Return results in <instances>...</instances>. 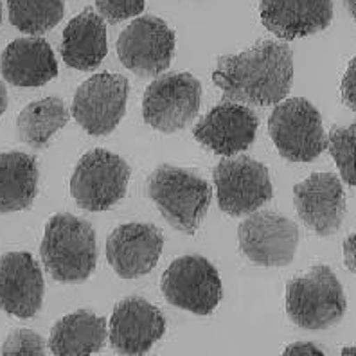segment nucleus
<instances>
[{
    "mask_svg": "<svg viewBox=\"0 0 356 356\" xmlns=\"http://www.w3.org/2000/svg\"><path fill=\"white\" fill-rule=\"evenodd\" d=\"M291 79V49L275 40H263L239 54L222 56L213 72L223 97L247 106L281 103L290 94Z\"/></svg>",
    "mask_w": 356,
    "mask_h": 356,
    "instance_id": "1",
    "label": "nucleus"
},
{
    "mask_svg": "<svg viewBox=\"0 0 356 356\" xmlns=\"http://www.w3.org/2000/svg\"><path fill=\"white\" fill-rule=\"evenodd\" d=\"M40 256L54 281H87L97 265L96 230L87 220L56 214L45 225Z\"/></svg>",
    "mask_w": 356,
    "mask_h": 356,
    "instance_id": "2",
    "label": "nucleus"
},
{
    "mask_svg": "<svg viewBox=\"0 0 356 356\" xmlns=\"http://www.w3.org/2000/svg\"><path fill=\"white\" fill-rule=\"evenodd\" d=\"M146 191L165 222L187 236L200 229L213 198V189L204 178L168 164L159 165L149 175Z\"/></svg>",
    "mask_w": 356,
    "mask_h": 356,
    "instance_id": "3",
    "label": "nucleus"
},
{
    "mask_svg": "<svg viewBox=\"0 0 356 356\" xmlns=\"http://www.w3.org/2000/svg\"><path fill=\"white\" fill-rule=\"evenodd\" d=\"M346 309V293L330 266H313L306 275L288 282L286 313L296 326L327 330L342 321Z\"/></svg>",
    "mask_w": 356,
    "mask_h": 356,
    "instance_id": "4",
    "label": "nucleus"
},
{
    "mask_svg": "<svg viewBox=\"0 0 356 356\" xmlns=\"http://www.w3.org/2000/svg\"><path fill=\"white\" fill-rule=\"evenodd\" d=\"M268 134L282 159L290 162H312L327 149V135L321 112L302 97L277 103L270 113Z\"/></svg>",
    "mask_w": 356,
    "mask_h": 356,
    "instance_id": "5",
    "label": "nucleus"
},
{
    "mask_svg": "<svg viewBox=\"0 0 356 356\" xmlns=\"http://www.w3.org/2000/svg\"><path fill=\"white\" fill-rule=\"evenodd\" d=\"M130 173V165L119 155L103 148L92 149L76 164L70 178V195L85 211H106L124 198Z\"/></svg>",
    "mask_w": 356,
    "mask_h": 356,
    "instance_id": "6",
    "label": "nucleus"
},
{
    "mask_svg": "<svg viewBox=\"0 0 356 356\" xmlns=\"http://www.w3.org/2000/svg\"><path fill=\"white\" fill-rule=\"evenodd\" d=\"M202 83L189 72H170L149 83L143 99L144 122L162 134L187 128L198 115Z\"/></svg>",
    "mask_w": 356,
    "mask_h": 356,
    "instance_id": "7",
    "label": "nucleus"
},
{
    "mask_svg": "<svg viewBox=\"0 0 356 356\" xmlns=\"http://www.w3.org/2000/svg\"><path fill=\"white\" fill-rule=\"evenodd\" d=\"M222 213L232 218L248 216L272 200L274 189L268 168L247 155L227 156L213 170Z\"/></svg>",
    "mask_w": 356,
    "mask_h": 356,
    "instance_id": "8",
    "label": "nucleus"
},
{
    "mask_svg": "<svg viewBox=\"0 0 356 356\" xmlns=\"http://www.w3.org/2000/svg\"><path fill=\"white\" fill-rule=\"evenodd\" d=\"M161 288L170 305L195 315H211L223 296L216 266L202 256L175 259L162 275Z\"/></svg>",
    "mask_w": 356,
    "mask_h": 356,
    "instance_id": "9",
    "label": "nucleus"
},
{
    "mask_svg": "<svg viewBox=\"0 0 356 356\" xmlns=\"http://www.w3.org/2000/svg\"><path fill=\"white\" fill-rule=\"evenodd\" d=\"M130 83L124 76L101 72L81 83L70 113L88 135H110L127 113Z\"/></svg>",
    "mask_w": 356,
    "mask_h": 356,
    "instance_id": "10",
    "label": "nucleus"
},
{
    "mask_svg": "<svg viewBox=\"0 0 356 356\" xmlns=\"http://www.w3.org/2000/svg\"><path fill=\"white\" fill-rule=\"evenodd\" d=\"M239 248L259 266H288L296 259L300 232L296 222L272 211L252 213L238 229Z\"/></svg>",
    "mask_w": 356,
    "mask_h": 356,
    "instance_id": "11",
    "label": "nucleus"
},
{
    "mask_svg": "<svg viewBox=\"0 0 356 356\" xmlns=\"http://www.w3.org/2000/svg\"><path fill=\"white\" fill-rule=\"evenodd\" d=\"M175 42V31L161 18H135L119 36L118 56L134 74L155 78L171 65Z\"/></svg>",
    "mask_w": 356,
    "mask_h": 356,
    "instance_id": "12",
    "label": "nucleus"
},
{
    "mask_svg": "<svg viewBox=\"0 0 356 356\" xmlns=\"http://www.w3.org/2000/svg\"><path fill=\"white\" fill-rule=\"evenodd\" d=\"M257 127V115L247 104L225 99L196 122L193 135L216 155L234 156L252 146Z\"/></svg>",
    "mask_w": 356,
    "mask_h": 356,
    "instance_id": "13",
    "label": "nucleus"
},
{
    "mask_svg": "<svg viewBox=\"0 0 356 356\" xmlns=\"http://www.w3.org/2000/svg\"><path fill=\"white\" fill-rule=\"evenodd\" d=\"M299 218L321 238L337 234L346 218V193L333 173H313L293 187Z\"/></svg>",
    "mask_w": 356,
    "mask_h": 356,
    "instance_id": "14",
    "label": "nucleus"
},
{
    "mask_svg": "<svg viewBox=\"0 0 356 356\" xmlns=\"http://www.w3.org/2000/svg\"><path fill=\"white\" fill-rule=\"evenodd\" d=\"M164 333V315L143 297H127L113 308L108 340L119 355H146Z\"/></svg>",
    "mask_w": 356,
    "mask_h": 356,
    "instance_id": "15",
    "label": "nucleus"
},
{
    "mask_svg": "<svg viewBox=\"0 0 356 356\" xmlns=\"http://www.w3.org/2000/svg\"><path fill=\"white\" fill-rule=\"evenodd\" d=\"M164 236L152 223H124L106 239V261L122 279L149 274L161 259Z\"/></svg>",
    "mask_w": 356,
    "mask_h": 356,
    "instance_id": "16",
    "label": "nucleus"
},
{
    "mask_svg": "<svg viewBox=\"0 0 356 356\" xmlns=\"http://www.w3.org/2000/svg\"><path fill=\"white\" fill-rule=\"evenodd\" d=\"M45 282L42 268L29 252L0 257V309L11 317L31 318L42 308Z\"/></svg>",
    "mask_w": 356,
    "mask_h": 356,
    "instance_id": "17",
    "label": "nucleus"
},
{
    "mask_svg": "<svg viewBox=\"0 0 356 356\" xmlns=\"http://www.w3.org/2000/svg\"><path fill=\"white\" fill-rule=\"evenodd\" d=\"M261 22L281 40H296L326 29L333 0H261Z\"/></svg>",
    "mask_w": 356,
    "mask_h": 356,
    "instance_id": "18",
    "label": "nucleus"
},
{
    "mask_svg": "<svg viewBox=\"0 0 356 356\" xmlns=\"http://www.w3.org/2000/svg\"><path fill=\"white\" fill-rule=\"evenodd\" d=\"M2 78L15 87H42L58 76V61L42 38H18L0 56Z\"/></svg>",
    "mask_w": 356,
    "mask_h": 356,
    "instance_id": "19",
    "label": "nucleus"
},
{
    "mask_svg": "<svg viewBox=\"0 0 356 356\" xmlns=\"http://www.w3.org/2000/svg\"><path fill=\"white\" fill-rule=\"evenodd\" d=\"M108 54V35L104 18L92 8L74 17L63 29L61 56L72 69H97Z\"/></svg>",
    "mask_w": 356,
    "mask_h": 356,
    "instance_id": "20",
    "label": "nucleus"
},
{
    "mask_svg": "<svg viewBox=\"0 0 356 356\" xmlns=\"http://www.w3.org/2000/svg\"><path fill=\"white\" fill-rule=\"evenodd\" d=\"M108 337L106 321L90 309L69 313L52 326L49 351L56 356L92 355L103 349Z\"/></svg>",
    "mask_w": 356,
    "mask_h": 356,
    "instance_id": "21",
    "label": "nucleus"
},
{
    "mask_svg": "<svg viewBox=\"0 0 356 356\" xmlns=\"http://www.w3.org/2000/svg\"><path fill=\"white\" fill-rule=\"evenodd\" d=\"M38 193V164L24 152L0 153V214L33 205Z\"/></svg>",
    "mask_w": 356,
    "mask_h": 356,
    "instance_id": "22",
    "label": "nucleus"
},
{
    "mask_svg": "<svg viewBox=\"0 0 356 356\" xmlns=\"http://www.w3.org/2000/svg\"><path fill=\"white\" fill-rule=\"evenodd\" d=\"M70 112L60 97L33 101L17 119L18 139L35 149L45 148L52 135L69 122Z\"/></svg>",
    "mask_w": 356,
    "mask_h": 356,
    "instance_id": "23",
    "label": "nucleus"
},
{
    "mask_svg": "<svg viewBox=\"0 0 356 356\" xmlns=\"http://www.w3.org/2000/svg\"><path fill=\"white\" fill-rule=\"evenodd\" d=\"M9 22L26 35L40 36L61 22L65 0H8Z\"/></svg>",
    "mask_w": 356,
    "mask_h": 356,
    "instance_id": "24",
    "label": "nucleus"
},
{
    "mask_svg": "<svg viewBox=\"0 0 356 356\" xmlns=\"http://www.w3.org/2000/svg\"><path fill=\"white\" fill-rule=\"evenodd\" d=\"M327 149L343 182L356 186V122L349 127H334L327 137Z\"/></svg>",
    "mask_w": 356,
    "mask_h": 356,
    "instance_id": "25",
    "label": "nucleus"
},
{
    "mask_svg": "<svg viewBox=\"0 0 356 356\" xmlns=\"http://www.w3.org/2000/svg\"><path fill=\"white\" fill-rule=\"evenodd\" d=\"M45 340L31 330H17L9 333L2 346V355H45Z\"/></svg>",
    "mask_w": 356,
    "mask_h": 356,
    "instance_id": "26",
    "label": "nucleus"
},
{
    "mask_svg": "<svg viewBox=\"0 0 356 356\" xmlns=\"http://www.w3.org/2000/svg\"><path fill=\"white\" fill-rule=\"evenodd\" d=\"M146 0H96L97 13L108 22H121L144 11Z\"/></svg>",
    "mask_w": 356,
    "mask_h": 356,
    "instance_id": "27",
    "label": "nucleus"
},
{
    "mask_svg": "<svg viewBox=\"0 0 356 356\" xmlns=\"http://www.w3.org/2000/svg\"><path fill=\"white\" fill-rule=\"evenodd\" d=\"M340 94H342L343 104L356 112V58L349 61L348 69H346L342 85H340Z\"/></svg>",
    "mask_w": 356,
    "mask_h": 356,
    "instance_id": "28",
    "label": "nucleus"
},
{
    "mask_svg": "<svg viewBox=\"0 0 356 356\" xmlns=\"http://www.w3.org/2000/svg\"><path fill=\"white\" fill-rule=\"evenodd\" d=\"M284 355H326V351L313 342H297L284 349Z\"/></svg>",
    "mask_w": 356,
    "mask_h": 356,
    "instance_id": "29",
    "label": "nucleus"
},
{
    "mask_svg": "<svg viewBox=\"0 0 356 356\" xmlns=\"http://www.w3.org/2000/svg\"><path fill=\"white\" fill-rule=\"evenodd\" d=\"M343 263L356 274V230L343 241Z\"/></svg>",
    "mask_w": 356,
    "mask_h": 356,
    "instance_id": "30",
    "label": "nucleus"
},
{
    "mask_svg": "<svg viewBox=\"0 0 356 356\" xmlns=\"http://www.w3.org/2000/svg\"><path fill=\"white\" fill-rule=\"evenodd\" d=\"M6 108H8V90H6L4 83L0 81V118L6 112Z\"/></svg>",
    "mask_w": 356,
    "mask_h": 356,
    "instance_id": "31",
    "label": "nucleus"
},
{
    "mask_svg": "<svg viewBox=\"0 0 356 356\" xmlns=\"http://www.w3.org/2000/svg\"><path fill=\"white\" fill-rule=\"evenodd\" d=\"M343 4H346V9H348L353 20L356 22V0H343Z\"/></svg>",
    "mask_w": 356,
    "mask_h": 356,
    "instance_id": "32",
    "label": "nucleus"
},
{
    "mask_svg": "<svg viewBox=\"0 0 356 356\" xmlns=\"http://www.w3.org/2000/svg\"><path fill=\"white\" fill-rule=\"evenodd\" d=\"M342 355H356V348H343Z\"/></svg>",
    "mask_w": 356,
    "mask_h": 356,
    "instance_id": "33",
    "label": "nucleus"
},
{
    "mask_svg": "<svg viewBox=\"0 0 356 356\" xmlns=\"http://www.w3.org/2000/svg\"><path fill=\"white\" fill-rule=\"evenodd\" d=\"M0 22H2V4H0Z\"/></svg>",
    "mask_w": 356,
    "mask_h": 356,
    "instance_id": "34",
    "label": "nucleus"
}]
</instances>
